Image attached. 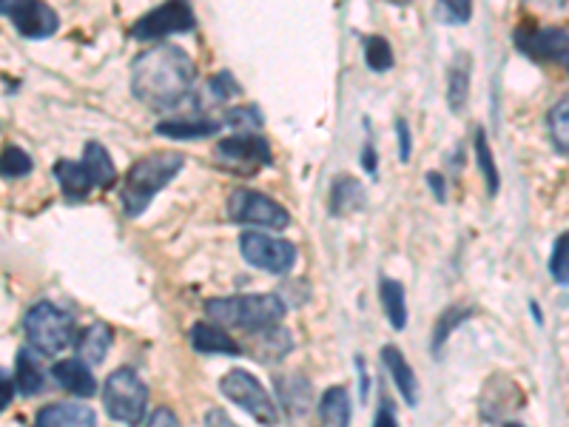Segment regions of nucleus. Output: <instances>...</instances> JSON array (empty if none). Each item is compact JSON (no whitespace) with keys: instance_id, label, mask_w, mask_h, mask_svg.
Listing matches in <instances>:
<instances>
[{"instance_id":"obj_32","label":"nucleus","mask_w":569,"mask_h":427,"mask_svg":"<svg viewBox=\"0 0 569 427\" xmlns=\"http://www.w3.org/2000/svg\"><path fill=\"white\" fill-rule=\"evenodd\" d=\"M550 274L558 285H569V231L561 234L556 248H552Z\"/></svg>"},{"instance_id":"obj_44","label":"nucleus","mask_w":569,"mask_h":427,"mask_svg":"<svg viewBox=\"0 0 569 427\" xmlns=\"http://www.w3.org/2000/svg\"><path fill=\"white\" fill-rule=\"evenodd\" d=\"M356 368H359V383H362L359 394H362V399H365V396H368V370H365V359H362V356L356 359Z\"/></svg>"},{"instance_id":"obj_20","label":"nucleus","mask_w":569,"mask_h":427,"mask_svg":"<svg viewBox=\"0 0 569 427\" xmlns=\"http://www.w3.org/2000/svg\"><path fill=\"white\" fill-rule=\"evenodd\" d=\"M470 54H459L450 63V71H447V103H450V111H456V115L465 111L467 98H470Z\"/></svg>"},{"instance_id":"obj_16","label":"nucleus","mask_w":569,"mask_h":427,"mask_svg":"<svg viewBox=\"0 0 569 427\" xmlns=\"http://www.w3.org/2000/svg\"><path fill=\"white\" fill-rule=\"evenodd\" d=\"M54 177H58L60 188H63L66 200L78 202V200H86L89 197L91 188L94 186V180H91L89 169L83 166V160L74 162V160H58L54 162Z\"/></svg>"},{"instance_id":"obj_3","label":"nucleus","mask_w":569,"mask_h":427,"mask_svg":"<svg viewBox=\"0 0 569 427\" xmlns=\"http://www.w3.org/2000/svg\"><path fill=\"white\" fill-rule=\"evenodd\" d=\"M206 314L222 328H240L248 334L266 330L279 325L284 317V302L273 294H242V297L211 299L206 305Z\"/></svg>"},{"instance_id":"obj_41","label":"nucleus","mask_w":569,"mask_h":427,"mask_svg":"<svg viewBox=\"0 0 569 427\" xmlns=\"http://www.w3.org/2000/svg\"><path fill=\"white\" fill-rule=\"evenodd\" d=\"M373 427H399V421H396V416H393V408H390L388 401H382V408L376 410Z\"/></svg>"},{"instance_id":"obj_7","label":"nucleus","mask_w":569,"mask_h":427,"mask_svg":"<svg viewBox=\"0 0 569 427\" xmlns=\"http://www.w3.org/2000/svg\"><path fill=\"white\" fill-rule=\"evenodd\" d=\"M228 217L233 222H242V226L273 228V231H282L291 222L288 208L279 206L271 197L251 191V188H237V191H231V197H228Z\"/></svg>"},{"instance_id":"obj_42","label":"nucleus","mask_w":569,"mask_h":427,"mask_svg":"<svg viewBox=\"0 0 569 427\" xmlns=\"http://www.w3.org/2000/svg\"><path fill=\"white\" fill-rule=\"evenodd\" d=\"M376 166H379V157H376L373 142H365V149H362V169L368 171L370 177H373V175H376Z\"/></svg>"},{"instance_id":"obj_34","label":"nucleus","mask_w":569,"mask_h":427,"mask_svg":"<svg viewBox=\"0 0 569 427\" xmlns=\"http://www.w3.org/2000/svg\"><path fill=\"white\" fill-rule=\"evenodd\" d=\"M222 123L233 126V129H259L262 126V115L257 106H242V109H228Z\"/></svg>"},{"instance_id":"obj_38","label":"nucleus","mask_w":569,"mask_h":427,"mask_svg":"<svg viewBox=\"0 0 569 427\" xmlns=\"http://www.w3.org/2000/svg\"><path fill=\"white\" fill-rule=\"evenodd\" d=\"M396 137H399V157L408 162L410 151H413V137H410L408 120H396Z\"/></svg>"},{"instance_id":"obj_48","label":"nucleus","mask_w":569,"mask_h":427,"mask_svg":"<svg viewBox=\"0 0 569 427\" xmlns=\"http://www.w3.org/2000/svg\"><path fill=\"white\" fill-rule=\"evenodd\" d=\"M507 427H521V425H507Z\"/></svg>"},{"instance_id":"obj_29","label":"nucleus","mask_w":569,"mask_h":427,"mask_svg":"<svg viewBox=\"0 0 569 427\" xmlns=\"http://www.w3.org/2000/svg\"><path fill=\"white\" fill-rule=\"evenodd\" d=\"M365 60H368L370 71H388L393 69V49L385 38H368L365 40Z\"/></svg>"},{"instance_id":"obj_13","label":"nucleus","mask_w":569,"mask_h":427,"mask_svg":"<svg viewBox=\"0 0 569 427\" xmlns=\"http://www.w3.org/2000/svg\"><path fill=\"white\" fill-rule=\"evenodd\" d=\"M94 410L83 401H52L34 416V427H94Z\"/></svg>"},{"instance_id":"obj_36","label":"nucleus","mask_w":569,"mask_h":427,"mask_svg":"<svg viewBox=\"0 0 569 427\" xmlns=\"http://www.w3.org/2000/svg\"><path fill=\"white\" fill-rule=\"evenodd\" d=\"M208 89H211V95L217 103H226L228 98H237V95H240V83L231 78V71H220V75H213L211 83H208Z\"/></svg>"},{"instance_id":"obj_27","label":"nucleus","mask_w":569,"mask_h":427,"mask_svg":"<svg viewBox=\"0 0 569 427\" xmlns=\"http://www.w3.org/2000/svg\"><path fill=\"white\" fill-rule=\"evenodd\" d=\"M83 166L89 169L91 180L98 188H111L117 180V169H114V160H111L109 151L100 146V142H89L83 151Z\"/></svg>"},{"instance_id":"obj_46","label":"nucleus","mask_w":569,"mask_h":427,"mask_svg":"<svg viewBox=\"0 0 569 427\" xmlns=\"http://www.w3.org/2000/svg\"><path fill=\"white\" fill-rule=\"evenodd\" d=\"M18 3H23V0H0V12L9 14L14 7H18Z\"/></svg>"},{"instance_id":"obj_21","label":"nucleus","mask_w":569,"mask_h":427,"mask_svg":"<svg viewBox=\"0 0 569 427\" xmlns=\"http://www.w3.org/2000/svg\"><path fill=\"white\" fill-rule=\"evenodd\" d=\"M330 214L333 217H345V214H353L365 206V191L362 186L353 180V177H337L333 186H330Z\"/></svg>"},{"instance_id":"obj_37","label":"nucleus","mask_w":569,"mask_h":427,"mask_svg":"<svg viewBox=\"0 0 569 427\" xmlns=\"http://www.w3.org/2000/svg\"><path fill=\"white\" fill-rule=\"evenodd\" d=\"M525 3L541 14H567L569 12V0H525Z\"/></svg>"},{"instance_id":"obj_39","label":"nucleus","mask_w":569,"mask_h":427,"mask_svg":"<svg viewBox=\"0 0 569 427\" xmlns=\"http://www.w3.org/2000/svg\"><path fill=\"white\" fill-rule=\"evenodd\" d=\"M206 427H240V425H237V421H233L226 410L211 408L206 414Z\"/></svg>"},{"instance_id":"obj_11","label":"nucleus","mask_w":569,"mask_h":427,"mask_svg":"<svg viewBox=\"0 0 569 427\" xmlns=\"http://www.w3.org/2000/svg\"><path fill=\"white\" fill-rule=\"evenodd\" d=\"M7 18L12 20V27L29 40L52 38L60 27L58 12H54L49 3H43V0H23V3H18Z\"/></svg>"},{"instance_id":"obj_24","label":"nucleus","mask_w":569,"mask_h":427,"mask_svg":"<svg viewBox=\"0 0 569 427\" xmlns=\"http://www.w3.org/2000/svg\"><path fill=\"white\" fill-rule=\"evenodd\" d=\"M379 297H382L385 314H388L390 325H393L396 330L408 328V299H405V285H401L399 279L382 277V282H379Z\"/></svg>"},{"instance_id":"obj_30","label":"nucleus","mask_w":569,"mask_h":427,"mask_svg":"<svg viewBox=\"0 0 569 427\" xmlns=\"http://www.w3.org/2000/svg\"><path fill=\"white\" fill-rule=\"evenodd\" d=\"M476 160H479V169H481V175H485L490 195H496V191H498V169H496V160H492L490 146H487L485 131H476Z\"/></svg>"},{"instance_id":"obj_28","label":"nucleus","mask_w":569,"mask_h":427,"mask_svg":"<svg viewBox=\"0 0 569 427\" xmlns=\"http://www.w3.org/2000/svg\"><path fill=\"white\" fill-rule=\"evenodd\" d=\"M547 126H550V137L556 142V149L561 155H569V98L558 100L550 109V117H547Z\"/></svg>"},{"instance_id":"obj_49","label":"nucleus","mask_w":569,"mask_h":427,"mask_svg":"<svg viewBox=\"0 0 569 427\" xmlns=\"http://www.w3.org/2000/svg\"><path fill=\"white\" fill-rule=\"evenodd\" d=\"M567 66H569V58H567Z\"/></svg>"},{"instance_id":"obj_19","label":"nucleus","mask_w":569,"mask_h":427,"mask_svg":"<svg viewBox=\"0 0 569 427\" xmlns=\"http://www.w3.org/2000/svg\"><path fill=\"white\" fill-rule=\"evenodd\" d=\"M277 390L279 399H282L284 410L291 416H305L311 410V383L299 374H288V376H277Z\"/></svg>"},{"instance_id":"obj_4","label":"nucleus","mask_w":569,"mask_h":427,"mask_svg":"<svg viewBox=\"0 0 569 427\" xmlns=\"http://www.w3.org/2000/svg\"><path fill=\"white\" fill-rule=\"evenodd\" d=\"M23 330H27L29 345L43 356L60 354V350H66L78 339L74 317L54 302L32 305L27 317H23Z\"/></svg>"},{"instance_id":"obj_47","label":"nucleus","mask_w":569,"mask_h":427,"mask_svg":"<svg viewBox=\"0 0 569 427\" xmlns=\"http://www.w3.org/2000/svg\"><path fill=\"white\" fill-rule=\"evenodd\" d=\"M390 3H399V7H405V3H410V0H390Z\"/></svg>"},{"instance_id":"obj_18","label":"nucleus","mask_w":569,"mask_h":427,"mask_svg":"<svg viewBox=\"0 0 569 427\" xmlns=\"http://www.w3.org/2000/svg\"><path fill=\"white\" fill-rule=\"evenodd\" d=\"M291 348L293 337L284 328H279V325L251 334V354L257 356L259 363H277V359L291 354Z\"/></svg>"},{"instance_id":"obj_5","label":"nucleus","mask_w":569,"mask_h":427,"mask_svg":"<svg viewBox=\"0 0 569 427\" xmlns=\"http://www.w3.org/2000/svg\"><path fill=\"white\" fill-rule=\"evenodd\" d=\"M106 414L126 427H137L149 410V388L129 368H120L106 379L103 388Z\"/></svg>"},{"instance_id":"obj_25","label":"nucleus","mask_w":569,"mask_h":427,"mask_svg":"<svg viewBox=\"0 0 569 427\" xmlns=\"http://www.w3.org/2000/svg\"><path fill=\"white\" fill-rule=\"evenodd\" d=\"M319 416H322L325 427H348L350 425V396L348 388L337 385L328 388L319 401Z\"/></svg>"},{"instance_id":"obj_35","label":"nucleus","mask_w":569,"mask_h":427,"mask_svg":"<svg viewBox=\"0 0 569 427\" xmlns=\"http://www.w3.org/2000/svg\"><path fill=\"white\" fill-rule=\"evenodd\" d=\"M472 18V0H439V20L467 23Z\"/></svg>"},{"instance_id":"obj_40","label":"nucleus","mask_w":569,"mask_h":427,"mask_svg":"<svg viewBox=\"0 0 569 427\" xmlns=\"http://www.w3.org/2000/svg\"><path fill=\"white\" fill-rule=\"evenodd\" d=\"M149 427H180V421H177V416L171 414L169 408H157L154 414H151Z\"/></svg>"},{"instance_id":"obj_17","label":"nucleus","mask_w":569,"mask_h":427,"mask_svg":"<svg viewBox=\"0 0 569 427\" xmlns=\"http://www.w3.org/2000/svg\"><path fill=\"white\" fill-rule=\"evenodd\" d=\"M191 345H194V350H200V354H222V356L242 354L240 342H233L222 325H211V322H197L194 328H191Z\"/></svg>"},{"instance_id":"obj_23","label":"nucleus","mask_w":569,"mask_h":427,"mask_svg":"<svg viewBox=\"0 0 569 427\" xmlns=\"http://www.w3.org/2000/svg\"><path fill=\"white\" fill-rule=\"evenodd\" d=\"M222 120H166L157 123V135L171 137V140H197V137H211L222 129Z\"/></svg>"},{"instance_id":"obj_33","label":"nucleus","mask_w":569,"mask_h":427,"mask_svg":"<svg viewBox=\"0 0 569 427\" xmlns=\"http://www.w3.org/2000/svg\"><path fill=\"white\" fill-rule=\"evenodd\" d=\"M32 171V157L20 146H7L3 149V177H27Z\"/></svg>"},{"instance_id":"obj_43","label":"nucleus","mask_w":569,"mask_h":427,"mask_svg":"<svg viewBox=\"0 0 569 427\" xmlns=\"http://www.w3.org/2000/svg\"><path fill=\"white\" fill-rule=\"evenodd\" d=\"M427 186L433 188V197H436V200L445 202V197H447V182H445V177L436 175V171H433V175H427Z\"/></svg>"},{"instance_id":"obj_8","label":"nucleus","mask_w":569,"mask_h":427,"mask_svg":"<svg viewBox=\"0 0 569 427\" xmlns=\"http://www.w3.org/2000/svg\"><path fill=\"white\" fill-rule=\"evenodd\" d=\"M213 157H217V162H220L226 171L251 177L257 175L262 166L271 162V146H268L262 137L251 135V131H242V135L226 137V140L217 142Z\"/></svg>"},{"instance_id":"obj_45","label":"nucleus","mask_w":569,"mask_h":427,"mask_svg":"<svg viewBox=\"0 0 569 427\" xmlns=\"http://www.w3.org/2000/svg\"><path fill=\"white\" fill-rule=\"evenodd\" d=\"M9 399H12V379H9V374H3V408L9 405Z\"/></svg>"},{"instance_id":"obj_31","label":"nucleus","mask_w":569,"mask_h":427,"mask_svg":"<svg viewBox=\"0 0 569 427\" xmlns=\"http://www.w3.org/2000/svg\"><path fill=\"white\" fill-rule=\"evenodd\" d=\"M470 308H461V305H453V308H450V311L445 314V317L439 319V325H436V334H433V350H439L441 348V342H445L447 337H450V334H453L456 328H459L461 322H465V319H470Z\"/></svg>"},{"instance_id":"obj_2","label":"nucleus","mask_w":569,"mask_h":427,"mask_svg":"<svg viewBox=\"0 0 569 427\" xmlns=\"http://www.w3.org/2000/svg\"><path fill=\"white\" fill-rule=\"evenodd\" d=\"M182 166H186V157L180 151H154L137 160L126 175L123 195H120L126 217H140L162 188L180 175Z\"/></svg>"},{"instance_id":"obj_15","label":"nucleus","mask_w":569,"mask_h":427,"mask_svg":"<svg viewBox=\"0 0 569 427\" xmlns=\"http://www.w3.org/2000/svg\"><path fill=\"white\" fill-rule=\"evenodd\" d=\"M382 363L385 368L390 370V379H393V385L399 388L401 399L408 401L410 408H416V405H419V379H416L413 368H410V363L405 359V354H401L399 348H393V345H385Z\"/></svg>"},{"instance_id":"obj_6","label":"nucleus","mask_w":569,"mask_h":427,"mask_svg":"<svg viewBox=\"0 0 569 427\" xmlns=\"http://www.w3.org/2000/svg\"><path fill=\"white\" fill-rule=\"evenodd\" d=\"M220 390L222 396H228V399L233 401V405H240L246 414H251L259 425H266V427L279 425L277 405H273V399L268 396V390L262 388V383H259L257 376L248 374V370L242 368L228 370V374L222 376Z\"/></svg>"},{"instance_id":"obj_1","label":"nucleus","mask_w":569,"mask_h":427,"mask_svg":"<svg viewBox=\"0 0 569 427\" xmlns=\"http://www.w3.org/2000/svg\"><path fill=\"white\" fill-rule=\"evenodd\" d=\"M197 78L194 60L186 49L160 43L149 52L137 54L131 63V91L142 106L154 111H169L191 95Z\"/></svg>"},{"instance_id":"obj_14","label":"nucleus","mask_w":569,"mask_h":427,"mask_svg":"<svg viewBox=\"0 0 569 427\" xmlns=\"http://www.w3.org/2000/svg\"><path fill=\"white\" fill-rule=\"evenodd\" d=\"M54 383L60 385L63 390H69L71 396H89L98 394V379L89 370V363L86 359H60L58 365L52 368Z\"/></svg>"},{"instance_id":"obj_10","label":"nucleus","mask_w":569,"mask_h":427,"mask_svg":"<svg viewBox=\"0 0 569 427\" xmlns=\"http://www.w3.org/2000/svg\"><path fill=\"white\" fill-rule=\"evenodd\" d=\"M242 257L253 268L268 274H291L297 266V246L279 237H262L257 231H246L240 237Z\"/></svg>"},{"instance_id":"obj_22","label":"nucleus","mask_w":569,"mask_h":427,"mask_svg":"<svg viewBox=\"0 0 569 427\" xmlns=\"http://www.w3.org/2000/svg\"><path fill=\"white\" fill-rule=\"evenodd\" d=\"M111 342H114V334H111L109 325L94 322L83 330V337L78 339L80 359H86L89 365H100L109 356Z\"/></svg>"},{"instance_id":"obj_12","label":"nucleus","mask_w":569,"mask_h":427,"mask_svg":"<svg viewBox=\"0 0 569 427\" xmlns=\"http://www.w3.org/2000/svg\"><path fill=\"white\" fill-rule=\"evenodd\" d=\"M516 46L532 60L569 58V32L563 29H518Z\"/></svg>"},{"instance_id":"obj_9","label":"nucleus","mask_w":569,"mask_h":427,"mask_svg":"<svg viewBox=\"0 0 569 427\" xmlns=\"http://www.w3.org/2000/svg\"><path fill=\"white\" fill-rule=\"evenodd\" d=\"M197 18L188 7V0H166L149 14H142L131 27V38L134 40H160L169 34H186L194 32Z\"/></svg>"},{"instance_id":"obj_26","label":"nucleus","mask_w":569,"mask_h":427,"mask_svg":"<svg viewBox=\"0 0 569 427\" xmlns=\"http://www.w3.org/2000/svg\"><path fill=\"white\" fill-rule=\"evenodd\" d=\"M43 368H40V363L34 359V350L23 348L18 354V363H14V385H18V390L23 396H34L43 390Z\"/></svg>"}]
</instances>
